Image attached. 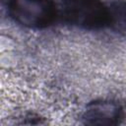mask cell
Segmentation results:
<instances>
[{
	"instance_id": "6da1fadb",
	"label": "cell",
	"mask_w": 126,
	"mask_h": 126,
	"mask_svg": "<svg viewBox=\"0 0 126 126\" xmlns=\"http://www.w3.org/2000/svg\"><path fill=\"white\" fill-rule=\"evenodd\" d=\"M7 13L12 21L29 30H43L57 16L54 0H8Z\"/></svg>"
},
{
	"instance_id": "7a4b0ae2",
	"label": "cell",
	"mask_w": 126,
	"mask_h": 126,
	"mask_svg": "<svg viewBox=\"0 0 126 126\" xmlns=\"http://www.w3.org/2000/svg\"><path fill=\"white\" fill-rule=\"evenodd\" d=\"M62 17L81 30H103L108 26V5L102 0H63Z\"/></svg>"
},
{
	"instance_id": "3957f363",
	"label": "cell",
	"mask_w": 126,
	"mask_h": 126,
	"mask_svg": "<svg viewBox=\"0 0 126 126\" xmlns=\"http://www.w3.org/2000/svg\"><path fill=\"white\" fill-rule=\"evenodd\" d=\"M125 118V107L117 99L99 98L89 102L81 114L86 125L111 126L121 124Z\"/></svg>"
},
{
	"instance_id": "277c9868",
	"label": "cell",
	"mask_w": 126,
	"mask_h": 126,
	"mask_svg": "<svg viewBox=\"0 0 126 126\" xmlns=\"http://www.w3.org/2000/svg\"><path fill=\"white\" fill-rule=\"evenodd\" d=\"M108 5V26L119 33H126V0H116Z\"/></svg>"
}]
</instances>
